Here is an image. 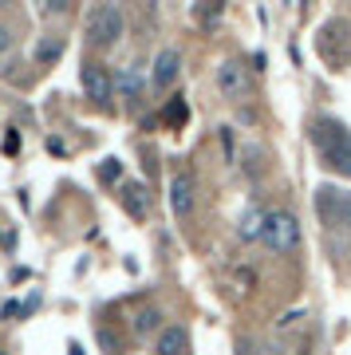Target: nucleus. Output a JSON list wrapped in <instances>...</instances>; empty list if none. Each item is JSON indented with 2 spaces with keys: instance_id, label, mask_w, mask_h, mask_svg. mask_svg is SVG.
Returning a JSON list of instances; mask_svg holds the SVG:
<instances>
[{
  "instance_id": "nucleus-1",
  "label": "nucleus",
  "mask_w": 351,
  "mask_h": 355,
  "mask_svg": "<svg viewBox=\"0 0 351 355\" xmlns=\"http://www.w3.org/2000/svg\"><path fill=\"white\" fill-rule=\"evenodd\" d=\"M308 139H312L316 154L324 158V166H332V170L351 178V130L343 127L339 119L320 114L312 127H308Z\"/></svg>"
},
{
  "instance_id": "nucleus-2",
  "label": "nucleus",
  "mask_w": 351,
  "mask_h": 355,
  "mask_svg": "<svg viewBox=\"0 0 351 355\" xmlns=\"http://www.w3.org/2000/svg\"><path fill=\"white\" fill-rule=\"evenodd\" d=\"M123 36V8L119 4H99L87 12V40L95 48H111Z\"/></svg>"
},
{
  "instance_id": "nucleus-3",
  "label": "nucleus",
  "mask_w": 351,
  "mask_h": 355,
  "mask_svg": "<svg viewBox=\"0 0 351 355\" xmlns=\"http://www.w3.org/2000/svg\"><path fill=\"white\" fill-rule=\"evenodd\" d=\"M273 253H292L300 245V221L289 214V209H276L268 214V225H264V237H261Z\"/></svg>"
},
{
  "instance_id": "nucleus-4",
  "label": "nucleus",
  "mask_w": 351,
  "mask_h": 355,
  "mask_svg": "<svg viewBox=\"0 0 351 355\" xmlns=\"http://www.w3.org/2000/svg\"><path fill=\"white\" fill-rule=\"evenodd\" d=\"M320 214L327 225H351V190H336V186H320Z\"/></svg>"
},
{
  "instance_id": "nucleus-5",
  "label": "nucleus",
  "mask_w": 351,
  "mask_h": 355,
  "mask_svg": "<svg viewBox=\"0 0 351 355\" xmlns=\"http://www.w3.org/2000/svg\"><path fill=\"white\" fill-rule=\"evenodd\" d=\"M217 91H221L229 103H241L249 95V67L237 64V60H225V64L217 67Z\"/></svg>"
},
{
  "instance_id": "nucleus-6",
  "label": "nucleus",
  "mask_w": 351,
  "mask_h": 355,
  "mask_svg": "<svg viewBox=\"0 0 351 355\" xmlns=\"http://www.w3.org/2000/svg\"><path fill=\"white\" fill-rule=\"evenodd\" d=\"M83 91H87L95 103H111V76L103 64H83Z\"/></svg>"
},
{
  "instance_id": "nucleus-7",
  "label": "nucleus",
  "mask_w": 351,
  "mask_h": 355,
  "mask_svg": "<svg viewBox=\"0 0 351 355\" xmlns=\"http://www.w3.org/2000/svg\"><path fill=\"white\" fill-rule=\"evenodd\" d=\"M170 205H174V217H182V221L194 214V178L189 174H174V182H170Z\"/></svg>"
},
{
  "instance_id": "nucleus-8",
  "label": "nucleus",
  "mask_w": 351,
  "mask_h": 355,
  "mask_svg": "<svg viewBox=\"0 0 351 355\" xmlns=\"http://www.w3.org/2000/svg\"><path fill=\"white\" fill-rule=\"evenodd\" d=\"M178 67H182V55H178L174 48H166L158 60H154V71H151V83L154 87H170L178 79Z\"/></svg>"
},
{
  "instance_id": "nucleus-9",
  "label": "nucleus",
  "mask_w": 351,
  "mask_h": 355,
  "mask_svg": "<svg viewBox=\"0 0 351 355\" xmlns=\"http://www.w3.org/2000/svg\"><path fill=\"white\" fill-rule=\"evenodd\" d=\"M119 202L130 217H146V186L142 182H123L119 186Z\"/></svg>"
},
{
  "instance_id": "nucleus-10",
  "label": "nucleus",
  "mask_w": 351,
  "mask_h": 355,
  "mask_svg": "<svg viewBox=\"0 0 351 355\" xmlns=\"http://www.w3.org/2000/svg\"><path fill=\"white\" fill-rule=\"evenodd\" d=\"M264 225H268V214H264L261 205H249V209L241 214V237H245V241H261Z\"/></svg>"
},
{
  "instance_id": "nucleus-11",
  "label": "nucleus",
  "mask_w": 351,
  "mask_h": 355,
  "mask_svg": "<svg viewBox=\"0 0 351 355\" xmlns=\"http://www.w3.org/2000/svg\"><path fill=\"white\" fill-rule=\"evenodd\" d=\"M186 347H189L186 331L182 328H166L162 336H158V347H154V352L158 355H186Z\"/></svg>"
},
{
  "instance_id": "nucleus-12",
  "label": "nucleus",
  "mask_w": 351,
  "mask_h": 355,
  "mask_svg": "<svg viewBox=\"0 0 351 355\" xmlns=\"http://www.w3.org/2000/svg\"><path fill=\"white\" fill-rule=\"evenodd\" d=\"M194 16H198L201 28H209V32H214V28L221 24V4H194Z\"/></svg>"
},
{
  "instance_id": "nucleus-13",
  "label": "nucleus",
  "mask_w": 351,
  "mask_h": 355,
  "mask_svg": "<svg viewBox=\"0 0 351 355\" xmlns=\"http://www.w3.org/2000/svg\"><path fill=\"white\" fill-rule=\"evenodd\" d=\"M154 328H158V308H142L135 316V331L138 336H151Z\"/></svg>"
},
{
  "instance_id": "nucleus-14",
  "label": "nucleus",
  "mask_w": 351,
  "mask_h": 355,
  "mask_svg": "<svg viewBox=\"0 0 351 355\" xmlns=\"http://www.w3.org/2000/svg\"><path fill=\"white\" fill-rule=\"evenodd\" d=\"M186 99H170L162 111V123H170V127H178V123H186Z\"/></svg>"
},
{
  "instance_id": "nucleus-15",
  "label": "nucleus",
  "mask_w": 351,
  "mask_h": 355,
  "mask_svg": "<svg viewBox=\"0 0 351 355\" xmlns=\"http://www.w3.org/2000/svg\"><path fill=\"white\" fill-rule=\"evenodd\" d=\"M60 51H63V40H44V44L36 48V55H40V60H55Z\"/></svg>"
},
{
  "instance_id": "nucleus-16",
  "label": "nucleus",
  "mask_w": 351,
  "mask_h": 355,
  "mask_svg": "<svg viewBox=\"0 0 351 355\" xmlns=\"http://www.w3.org/2000/svg\"><path fill=\"white\" fill-rule=\"evenodd\" d=\"M99 178L103 182H114V178H119V158H107V162L99 166Z\"/></svg>"
},
{
  "instance_id": "nucleus-17",
  "label": "nucleus",
  "mask_w": 351,
  "mask_h": 355,
  "mask_svg": "<svg viewBox=\"0 0 351 355\" xmlns=\"http://www.w3.org/2000/svg\"><path fill=\"white\" fill-rule=\"evenodd\" d=\"M4 51H8V32L0 28V55H4Z\"/></svg>"
}]
</instances>
